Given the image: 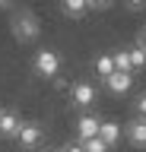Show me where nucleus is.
<instances>
[{
  "mask_svg": "<svg viewBox=\"0 0 146 152\" xmlns=\"http://www.w3.org/2000/svg\"><path fill=\"white\" fill-rule=\"evenodd\" d=\"M111 57H114V70L117 73H134V70H130V54H127V48H117Z\"/></svg>",
  "mask_w": 146,
  "mask_h": 152,
  "instance_id": "10",
  "label": "nucleus"
},
{
  "mask_svg": "<svg viewBox=\"0 0 146 152\" xmlns=\"http://www.w3.org/2000/svg\"><path fill=\"white\" fill-rule=\"evenodd\" d=\"M136 117H143V121H146V92L136 98Z\"/></svg>",
  "mask_w": 146,
  "mask_h": 152,
  "instance_id": "15",
  "label": "nucleus"
},
{
  "mask_svg": "<svg viewBox=\"0 0 146 152\" xmlns=\"http://www.w3.org/2000/svg\"><path fill=\"white\" fill-rule=\"evenodd\" d=\"M95 70H98L102 79H108V76L114 73V57H111V54H102V57L95 60Z\"/></svg>",
  "mask_w": 146,
  "mask_h": 152,
  "instance_id": "11",
  "label": "nucleus"
},
{
  "mask_svg": "<svg viewBox=\"0 0 146 152\" xmlns=\"http://www.w3.org/2000/svg\"><path fill=\"white\" fill-rule=\"evenodd\" d=\"M98 130H102V121L95 114H83L76 121V142H86V140H95Z\"/></svg>",
  "mask_w": 146,
  "mask_h": 152,
  "instance_id": "4",
  "label": "nucleus"
},
{
  "mask_svg": "<svg viewBox=\"0 0 146 152\" xmlns=\"http://www.w3.org/2000/svg\"><path fill=\"white\" fill-rule=\"evenodd\" d=\"M127 140L134 142V146H140V149H146V121L143 117H134V121L127 124Z\"/></svg>",
  "mask_w": 146,
  "mask_h": 152,
  "instance_id": "8",
  "label": "nucleus"
},
{
  "mask_svg": "<svg viewBox=\"0 0 146 152\" xmlns=\"http://www.w3.org/2000/svg\"><path fill=\"white\" fill-rule=\"evenodd\" d=\"M60 10H64L67 16H83V13H89V3H86V0H76V3L70 0V3H64Z\"/></svg>",
  "mask_w": 146,
  "mask_h": 152,
  "instance_id": "13",
  "label": "nucleus"
},
{
  "mask_svg": "<svg viewBox=\"0 0 146 152\" xmlns=\"http://www.w3.org/2000/svg\"><path fill=\"white\" fill-rule=\"evenodd\" d=\"M60 152H86V149H83L79 142H67V146H64V149H60Z\"/></svg>",
  "mask_w": 146,
  "mask_h": 152,
  "instance_id": "16",
  "label": "nucleus"
},
{
  "mask_svg": "<svg viewBox=\"0 0 146 152\" xmlns=\"http://www.w3.org/2000/svg\"><path fill=\"white\" fill-rule=\"evenodd\" d=\"M127 54H130V70H143V66H146V51L140 45L127 48Z\"/></svg>",
  "mask_w": 146,
  "mask_h": 152,
  "instance_id": "12",
  "label": "nucleus"
},
{
  "mask_svg": "<svg viewBox=\"0 0 146 152\" xmlns=\"http://www.w3.org/2000/svg\"><path fill=\"white\" fill-rule=\"evenodd\" d=\"M95 86L92 83H73L70 86V98H73V104L76 108H89V104H95Z\"/></svg>",
  "mask_w": 146,
  "mask_h": 152,
  "instance_id": "3",
  "label": "nucleus"
},
{
  "mask_svg": "<svg viewBox=\"0 0 146 152\" xmlns=\"http://www.w3.org/2000/svg\"><path fill=\"white\" fill-rule=\"evenodd\" d=\"M105 86H108V89H111L114 95H124L127 89L134 86V76H130V73H117V70H114V73L105 79Z\"/></svg>",
  "mask_w": 146,
  "mask_h": 152,
  "instance_id": "9",
  "label": "nucleus"
},
{
  "mask_svg": "<svg viewBox=\"0 0 146 152\" xmlns=\"http://www.w3.org/2000/svg\"><path fill=\"white\" fill-rule=\"evenodd\" d=\"M19 146L22 149H35L41 142V124H35V121H29V124H22V130H19Z\"/></svg>",
  "mask_w": 146,
  "mask_h": 152,
  "instance_id": "5",
  "label": "nucleus"
},
{
  "mask_svg": "<svg viewBox=\"0 0 146 152\" xmlns=\"http://www.w3.org/2000/svg\"><path fill=\"white\" fill-rule=\"evenodd\" d=\"M13 32L19 41H32V38H38L41 26H38V16L32 13V10H19L16 16H13Z\"/></svg>",
  "mask_w": 146,
  "mask_h": 152,
  "instance_id": "1",
  "label": "nucleus"
},
{
  "mask_svg": "<svg viewBox=\"0 0 146 152\" xmlns=\"http://www.w3.org/2000/svg\"><path fill=\"white\" fill-rule=\"evenodd\" d=\"M136 45H140V48H143V51H146V28H143V32H140V41H136Z\"/></svg>",
  "mask_w": 146,
  "mask_h": 152,
  "instance_id": "18",
  "label": "nucleus"
},
{
  "mask_svg": "<svg viewBox=\"0 0 146 152\" xmlns=\"http://www.w3.org/2000/svg\"><path fill=\"white\" fill-rule=\"evenodd\" d=\"M79 146H83L86 152H108V146H105L102 140H98V136H95V140H86V142H79Z\"/></svg>",
  "mask_w": 146,
  "mask_h": 152,
  "instance_id": "14",
  "label": "nucleus"
},
{
  "mask_svg": "<svg viewBox=\"0 0 146 152\" xmlns=\"http://www.w3.org/2000/svg\"><path fill=\"white\" fill-rule=\"evenodd\" d=\"M121 133H124V127H121L117 121H102V130H98V140H102V142L108 146V149H111V146H114V142L121 140Z\"/></svg>",
  "mask_w": 146,
  "mask_h": 152,
  "instance_id": "7",
  "label": "nucleus"
},
{
  "mask_svg": "<svg viewBox=\"0 0 146 152\" xmlns=\"http://www.w3.org/2000/svg\"><path fill=\"white\" fill-rule=\"evenodd\" d=\"M48 152H60V149H48Z\"/></svg>",
  "mask_w": 146,
  "mask_h": 152,
  "instance_id": "19",
  "label": "nucleus"
},
{
  "mask_svg": "<svg viewBox=\"0 0 146 152\" xmlns=\"http://www.w3.org/2000/svg\"><path fill=\"white\" fill-rule=\"evenodd\" d=\"M22 121L16 111H0V136H19Z\"/></svg>",
  "mask_w": 146,
  "mask_h": 152,
  "instance_id": "6",
  "label": "nucleus"
},
{
  "mask_svg": "<svg viewBox=\"0 0 146 152\" xmlns=\"http://www.w3.org/2000/svg\"><path fill=\"white\" fill-rule=\"evenodd\" d=\"M127 10H134V13H140V10H146V3H140V0H136V3H127Z\"/></svg>",
  "mask_w": 146,
  "mask_h": 152,
  "instance_id": "17",
  "label": "nucleus"
},
{
  "mask_svg": "<svg viewBox=\"0 0 146 152\" xmlns=\"http://www.w3.org/2000/svg\"><path fill=\"white\" fill-rule=\"evenodd\" d=\"M32 64H35V70H38L41 76H57L60 73V54L54 48H41Z\"/></svg>",
  "mask_w": 146,
  "mask_h": 152,
  "instance_id": "2",
  "label": "nucleus"
}]
</instances>
